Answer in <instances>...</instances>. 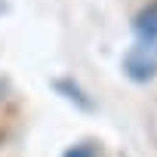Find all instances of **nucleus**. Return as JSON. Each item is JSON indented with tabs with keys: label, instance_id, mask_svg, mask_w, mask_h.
I'll list each match as a JSON object with an SVG mask.
<instances>
[{
	"label": "nucleus",
	"instance_id": "f257e3e1",
	"mask_svg": "<svg viewBox=\"0 0 157 157\" xmlns=\"http://www.w3.org/2000/svg\"><path fill=\"white\" fill-rule=\"evenodd\" d=\"M123 71L136 83H148L157 77V46H136L123 59Z\"/></svg>",
	"mask_w": 157,
	"mask_h": 157
},
{
	"label": "nucleus",
	"instance_id": "f03ea898",
	"mask_svg": "<svg viewBox=\"0 0 157 157\" xmlns=\"http://www.w3.org/2000/svg\"><path fill=\"white\" fill-rule=\"evenodd\" d=\"M136 31H139V37H145V40H157V3L145 6V10L136 16Z\"/></svg>",
	"mask_w": 157,
	"mask_h": 157
},
{
	"label": "nucleus",
	"instance_id": "7ed1b4c3",
	"mask_svg": "<svg viewBox=\"0 0 157 157\" xmlns=\"http://www.w3.org/2000/svg\"><path fill=\"white\" fill-rule=\"evenodd\" d=\"M56 90H59V93H65V99H68V102H77L83 111H90V108H93V102L83 96V90L77 86V83H71V80H56Z\"/></svg>",
	"mask_w": 157,
	"mask_h": 157
},
{
	"label": "nucleus",
	"instance_id": "20e7f679",
	"mask_svg": "<svg viewBox=\"0 0 157 157\" xmlns=\"http://www.w3.org/2000/svg\"><path fill=\"white\" fill-rule=\"evenodd\" d=\"M62 157H96V145H93V142H77V145H71Z\"/></svg>",
	"mask_w": 157,
	"mask_h": 157
}]
</instances>
